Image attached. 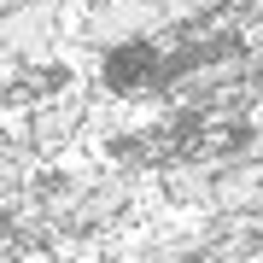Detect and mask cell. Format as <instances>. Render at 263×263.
Masks as SVG:
<instances>
[{
    "mask_svg": "<svg viewBox=\"0 0 263 263\" xmlns=\"http://www.w3.org/2000/svg\"><path fill=\"white\" fill-rule=\"evenodd\" d=\"M164 6L158 0H94L76 12L70 47L76 53H117V47H141V41H164Z\"/></svg>",
    "mask_w": 263,
    "mask_h": 263,
    "instance_id": "cell-1",
    "label": "cell"
},
{
    "mask_svg": "<svg viewBox=\"0 0 263 263\" xmlns=\"http://www.w3.org/2000/svg\"><path fill=\"white\" fill-rule=\"evenodd\" d=\"M158 6H164L170 35H187V29H205V24H216V18H228L234 0H158Z\"/></svg>",
    "mask_w": 263,
    "mask_h": 263,
    "instance_id": "cell-2",
    "label": "cell"
}]
</instances>
